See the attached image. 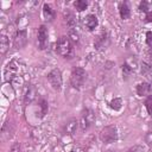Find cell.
<instances>
[{"label":"cell","instance_id":"25","mask_svg":"<svg viewBox=\"0 0 152 152\" xmlns=\"http://www.w3.org/2000/svg\"><path fill=\"white\" fill-rule=\"evenodd\" d=\"M145 142H146L150 147H152V131H150V132H147V133L145 134Z\"/></svg>","mask_w":152,"mask_h":152},{"label":"cell","instance_id":"6","mask_svg":"<svg viewBox=\"0 0 152 152\" xmlns=\"http://www.w3.org/2000/svg\"><path fill=\"white\" fill-rule=\"evenodd\" d=\"M37 44H38V49L39 50H45L48 48V45H49V31H48V27L44 24L38 26Z\"/></svg>","mask_w":152,"mask_h":152},{"label":"cell","instance_id":"27","mask_svg":"<svg viewBox=\"0 0 152 152\" xmlns=\"http://www.w3.org/2000/svg\"><path fill=\"white\" fill-rule=\"evenodd\" d=\"M142 151H144V147L141 145H134L133 147L127 150V152H142Z\"/></svg>","mask_w":152,"mask_h":152},{"label":"cell","instance_id":"4","mask_svg":"<svg viewBox=\"0 0 152 152\" xmlns=\"http://www.w3.org/2000/svg\"><path fill=\"white\" fill-rule=\"evenodd\" d=\"M100 140L103 144H113L118 140L119 138V133H118V128L114 125H109V126H104L101 131H100Z\"/></svg>","mask_w":152,"mask_h":152},{"label":"cell","instance_id":"14","mask_svg":"<svg viewBox=\"0 0 152 152\" xmlns=\"http://www.w3.org/2000/svg\"><path fill=\"white\" fill-rule=\"evenodd\" d=\"M43 15H44L45 20L52 21V20L55 19V17H56V13H55V11L51 8L50 5L44 4V5H43Z\"/></svg>","mask_w":152,"mask_h":152},{"label":"cell","instance_id":"7","mask_svg":"<svg viewBox=\"0 0 152 152\" xmlns=\"http://www.w3.org/2000/svg\"><path fill=\"white\" fill-rule=\"evenodd\" d=\"M27 44V31L24 28V30H18L14 34V38H13V45L15 49H23L25 48V45Z\"/></svg>","mask_w":152,"mask_h":152},{"label":"cell","instance_id":"15","mask_svg":"<svg viewBox=\"0 0 152 152\" xmlns=\"http://www.w3.org/2000/svg\"><path fill=\"white\" fill-rule=\"evenodd\" d=\"M17 74V66H15V62L14 61H12V62H10L8 64H7V66H6V69H5V77H6V80L7 81H10L14 75Z\"/></svg>","mask_w":152,"mask_h":152},{"label":"cell","instance_id":"10","mask_svg":"<svg viewBox=\"0 0 152 152\" xmlns=\"http://www.w3.org/2000/svg\"><path fill=\"white\" fill-rule=\"evenodd\" d=\"M83 25L87 27L88 31H94L99 25V19L95 14H87L83 18Z\"/></svg>","mask_w":152,"mask_h":152},{"label":"cell","instance_id":"9","mask_svg":"<svg viewBox=\"0 0 152 152\" xmlns=\"http://www.w3.org/2000/svg\"><path fill=\"white\" fill-rule=\"evenodd\" d=\"M109 44V34L107 31H102L95 39L94 42V48L96 50H102L104 48H107Z\"/></svg>","mask_w":152,"mask_h":152},{"label":"cell","instance_id":"20","mask_svg":"<svg viewBox=\"0 0 152 152\" xmlns=\"http://www.w3.org/2000/svg\"><path fill=\"white\" fill-rule=\"evenodd\" d=\"M39 107H40V109H42V118L43 116H45V114L48 113V109H49V103H48V101L45 100V99H40L39 100Z\"/></svg>","mask_w":152,"mask_h":152},{"label":"cell","instance_id":"24","mask_svg":"<svg viewBox=\"0 0 152 152\" xmlns=\"http://www.w3.org/2000/svg\"><path fill=\"white\" fill-rule=\"evenodd\" d=\"M139 11L140 12H144V13H147L148 12V2L142 0L140 4H139Z\"/></svg>","mask_w":152,"mask_h":152},{"label":"cell","instance_id":"17","mask_svg":"<svg viewBox=\"0 0 152 152\" xmlns=\"http://www.w3.org/2000/svg\"><path fill=\"white\" fill-rule=\"evenodd\" d=\"M64 18H65L66 25L69 26V30L75 28L77 21H76V17L74 15V13H71V12H66V13H64Z\"/></svg>","mask_w":152,"mask_h":152},{"label":"cell","instance_id":"21","mask_svg":"<svg viewBox=\"0 0 152 152\" xmlns=\"http://www.w3.org/2000/svg\"><path fill=\"white\" fill-rule=\"evenodd\" d=\"M68 37L70 38V40L72 42V44H77V43L80 42V34L76 32L75 28L69 30V36H68Z\"/></svg>","mask_w":152,"mask_h":152},{"label":"cell","instance_id":"23","mask_svg":"<svg viewBox=\"0 0 152 152\" xmlns=\"http://www.w3.org/2000/svg\"><path fill=\"white\" fill-rule=\"evenodd\" d=\"M144 104H145V108H146V110H147V114H148V115H152V94L146 97Z\"/></svg>","mask_w":152,"mask_h":152},{"label":"cell","instance_id":"11","mask_svg":"<svg viewBox=\"0 0 152 152\" xmlns=\"http://www.w3.org/2000/svg\"><path fill=\"white\" fill-rule=\"evenodd\" d=\"M78 121L76 119H70L68 120L64 126H63V133L64 134H68V135H74L78 128Z\"/></svg>","mask_w":152,"mask_h":152},{"label":"cell","instance_id":"26","mask_svg":"<svg viewBox=\"0 0 152 152\" xmlns=\"http://www.w3.org/2000/svg\"><path fill=\"white\" fill-rule=\"evenodd\" d=\"M146 44L150 46V49H152V31L146 32Z\"/></svg>","mask_w":152,"mask_h":152},{"label":"cell","instance_id":"2","mask_svg":"<svg viewBox=\"0 0 152 152\" xmlns=\"http://www.w3.org/2000/svg\"><path fill=\"white\" fill-rule=\"evenodd\" d=\"M87 80V71L82 66H74L70 74V84L74 89L80 90Z\"/></svg>","mask_w":152,"mask_h":152},{"label":"cell","instance_id":"19","mask_svg":"<svg viewBox=\"0 0 152 152\" xmlns=\"http://www.w3.org/2000/svg\"><path fill=\"white\" fill-rule=\"evenodd\" d=\"M88 1H86V0H76L75 2H74V7L76 8V11L77 12H83L84 10H87V7H88Z\"/></svg>","mask_w":152,"mask_h":152},{"label":"cell","instance_id":"28","mask_svg":"<svg viewBox=\"0 0 152 152\" xmlns=\"http://www.w3.org/2000/svg\"><path fill=\"white\" fill-rule=\"evenodd\" d=\"M8 152H20V144L19 142L12 144V146H11V148H10Z\"/></svg>","mask_w":152,"mask_h":152},{"label":"cell","instance_id":"30","mask_svg":"<svg viewBox=\"0 0 152 152\" xmlns=\"http://www.w3.org/2000/svg\"><path fill=\"white\" fill-rule=\"evenodd\" d=\"M147 57H148V64L152 65V49L148 50V52H147Z\"/></svg>","mask_w":152,"mask_h":152},{"label":"cell","instance_id":"12","mask_svg":"<svg viewBox=\"0 0 152 152\" xmlns=\"http://www.w3.org/2000/svg\"><path fill=\"white\" fill-rule=\"evenodd\" d=\"M137 94L138 96H148L152 94V84L148 82H141L137 86Z\"/></svg>","mask_w":152,"mask_h":152},{"label":"cell","instance_id":"31","mask_svg":"<svg viewBox=\"0 0 152 152\" xmlns=\"http://www.w3.org/2000/svg\"><path fill=\"white\" fill-rule=\"evenodd\" d=\"M110 152H115V151H110Z\"/></svg>","mask_w":152,"mask_h":152},{"label":"cell","instance_id":"18","mask_svg":"<svg viewBox=\"0 0 152 152\" xmlns=\"http://www.w3.org/2000/svg\"><path fill=\"white\" fill-rule=\"evenodd\" d=\"M109 107H110L113 110H115V112L120 110L121 107H122V99H121V97H114V99L109 102Z\"/></svg>","mask_w":152,"mask_h":152},{"label":"cell","instance_id":"22","mask_svg":"<svg viewBox=\"0 0 152 152\" xmlns=\"http://www.w3.org/2000/svg\"><path fill=\"white\" fill-rule=\"evenodd\" d=\"M121 69H122V75H124L125 77H128V76L133 72V68H132L127 62H125V63L122 64Z\"/></svg>","mask_w":152,"mask_h":152},{"label":"cell","instance_id":"8","mask_svg":"<svg viewBox=\"0 0 152 152\" xmlns=\"http://www.w3.org/2000/svg\"><path fill=\"white\" fill-rule=\"evenodd\" d=\"M38 96V90L33 84H27L24 90V103L28 104L33 102Z\"/></svg>","mask_w":152,"mask_h":152},{"label":"cell","instance_id":"5","mask_svg":"<svg viewBox=\"0 0 152 152\" xmlns=\"http://www.w3.org/2000/svg\"><path fill=\"white\" fill-rule=\"evenodd\" d=\"M46 80L49 82V84L51 86V88L56 91H61L62 86H63V77H62V71L58 68L52 69L48 75H46Z\"/></svg>","mask_w":152,"mask_h":152},{"label":"cell","instance_id":"13","mask_svg":"<svg viewBox=\"0 0 152 152\" xmlns=\"http://www.w3.org/2000/svg\"><path fill=\"white\" fill-rule=\"evenodd\" d=\"M118 8H119L120 18H121L122 20H126V19H128V18L131 17V8H129L127 1H121V2H119Z\"/></svg>","mask_w":152,"mask_h":152},{"label":"cell","instance_id":"1","mask_svg":"<svg viewBox=\"0 0 152 152\" xmlns=\"http://www.w3.org/2000/svg\"><path fill=\"white\" fill-rule=\"evenodd\" d=\"M56 52L65 59H70L74 57V44L68 36H61L57 39Z\"/></svg>","mask_w":152,"mask_h":152},{"label":"cell","instance_id":"3","mask_svg":"<svg viewBox=\"0 0 152 152\" xmlns=\"http://www.w3.org/2000/svg\"><path fill=\"white\" fill-rule=\"evenodd\" d=\"M95 119H96V115H95V112L89 109V108H84L82 112H81V115H80V120H78V126H80V129L82 132H86L88 131L95 122Z\"/></svg>","mask_w":152,"mask_h":152},{"label":"cell","instance_id":"16","mask_svg":"<svg viewBox=\"0 0 152 152\" xmlns=\"http://www.w3.org/2000/svg\"><path fill=\"white\" fill-rule=\"evenodd\" d=\"M8 49H10V40H8L7 36L1 34V37H0V52H1V55L4 56Z\"/></svg>","mask_w":152,"mask_h":152},{"label":"cell","instance_id":"29","mask_svg":"<svg viewBox=\"0 0 152 152\" xmlns=\"http://www.w3.org/2000/svg\"><path fill=\"white\" fill-rule=\"evenodd\" d=\"M145 23H152V12L148 11L145 15Z\"/></svg>","mask_w":152,"mask_h":152}]
</instances>
